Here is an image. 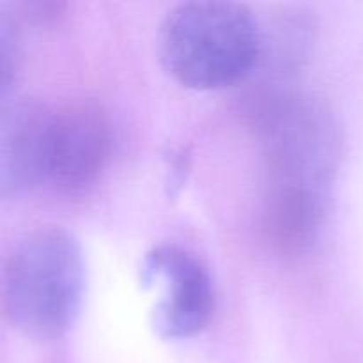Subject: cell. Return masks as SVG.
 Listing matches in <instances>:
<instances>
[{
	"mask_svg": "<svg viewBox=\"0 0 363 363\" xmlns=\"http://www.w3.org/2000/svg\"><path fill=\"white\" fill-rule=\"evenodd\" d=\"M52 108L16 101L4 112L0 135V181L4 194H21L46 181Z\"/></svg>",
	"mask_w": 363,
	"mask_h": 363,
	"instance_id": "cell-5",
	"label": "cell"
},
{
	"mask_svg": "<svg viewBox=\"0 0 363 363\" xmlns=\"http://www.w3.org/2000/svg\"><path fill=\"white\" fill-rule=\"evenodd\" d=\"M84 291L80 243L60 227L30 230L4 262V312L7 321L30 339L64 335L80 314Z\"/></svg>",
	"mask_w": 363,
	"mask_h": 363,
	"instance_id": "cell-1",
	"label": "cell"
},
{
	"mask_svg": "<svg viewBox=\"0 0 363 363\" xmlns=\"http://www.w3.org/2000/svg\"><path fill=\"white\" fill-rule=\"evenodd\" d=\"M0 55H2V91L4 94L11 87L18 73L20 62V43L13 25L4 18L0 23Z\"/></svg>",
	"mask_w": 363,
	"mask_h": 363,
	"instance_id": "cell-7",
	"label": "cell"
},
{
	"mask_svg": "<svg viewBox=\"0 0 363 363\" xmlns=\"http://www.w3.org/2000/svg\"><path fill=\"white\" fill-rule=\"evenodd\" d=\"M140 282L160 291L152 326L163 339H188L209 325L215 312V286L204 262L177 245L147 252Z\"/></svg>",
	"mask_w": 363,
	"mask_h": 363,
	"instance_id": "cell-3",
	"label": "cell"
},
{
	"mask_svg": "<svg viewBox=\"0 0 363 363\" xmlns=\"http://www.w3.org/2000/svg\"><path fill=\"white\" fill-rule=\"evenodd\" d=\"M112 152V124L94 101H73L52 110L46 181L62 191L94 184Z\"/></svg>",
	"mask_w": 363,
	"mask_h": 363,
	"instance_id": "cell-4",
	"label": "cell"
},
{
	"mask_svg": "<svg viewBox=\"0 0 363 363\" xmlns=\"http://www.w3.org/2000/svg\"><path fill=\"white\" fill-rule=\"evenodd\" d=\"M318 184L301 177H272L264 201V233L282 257H300L318 240L323 220Z\"/></svg>",
	"mask_w": 363,
	"mask_h": 363,
	"instance_id": "cell-6",
	"label": "cell"
},
{
	"mask_svg": "<svg viewBox=\"0 0 363 363\" xmlns=\"http://www.w3.org/2000/svg\"><path fill=\"white\" fill-rule=\"evenodd\" d=\"M261 53L252 11L236 2H186L167 14L160 57L170 77L194 91H218L248 77Z\"/></svg>",
	"mask_w": 363,
	"mask_h": 363,
	"instance_id": "cell-2",
	"label": "cell"
}]
</instances>
